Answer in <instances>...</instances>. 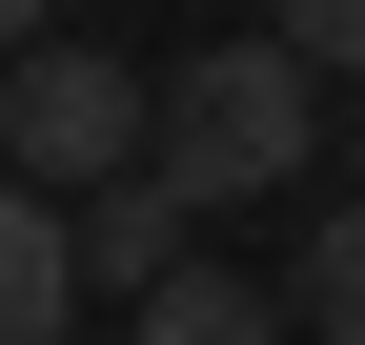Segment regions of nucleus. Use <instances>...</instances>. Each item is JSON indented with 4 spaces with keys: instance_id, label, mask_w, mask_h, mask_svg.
<instances>
[{
    "instance_id": "1",
    "label": "nucleus",
    "mask_w": 365,
    "mask_h": 345,
    "mask_svg": "<svg viewBox=\"0 0 365 345\" xmlns=\"http://www.w3.org/2000/svg\"><path fill=\"white\" fill-rule=\"evenodd\" d=\"M304 143H325V81H304L284 41L244 21V41H203V61L163 81V143H143V163H163L182 203H264V183H284Z\"/></svg>"
},
{
    "instance_id": "2",
    "label": "nucleus",
    "mask_w": 365,
    "mask_h": 345,
    "mask_svg": "<svg viewBox=\"0 0 365 345\" xmlns=\"http://www.w3.org/2000/svg\"><path fill=\"white\" fill-rule=\"evenodd\" d=\"M143 143H163V81H122L102 41H41V61H0V163H21L41 203L143 183Z\"/></svg>"
},
{
    "instance_id": "3",
    "label": "nucleus",
    "mask_w": 365,
    "mask_h": 345,
    "mask_svg": "<svg viewBox=\"0 0 365 345\" xmlns=\"http://www.w3.org/2000/svg\"><path fill=\"white\" fill-rule=\"evenodd\" d=\"M61 224H81V284H122V305H163V284H182V224H203V203H182L163 163H143V183H102V203H61Z\"/></svg>"
},
{
    "instance_id": "4",
    "label": "nucleus",
    "mask_w": 365,
    "mask_h": 345,
    "mask_svg": "<svg viewBox=\"0 0 365 345\" xmlns=\"http://www.w3.org/2000/svg\"><path fill=\"white\" fill-rule=\"evenodd\" d=\"M81 325V224L41 183H0V345H61Z\"/></svg>"
},
{
    "instance_id": "5",
    "label": "nucleus",
    "mask_w": 365,
    "mask_h": 345,
    "mask_svg": "<svg viewBox=\"0 0 365 345\" xmlns=\"http://www.w3.org/2000/svg\"><path fill=\"white\" fill-rule=\"evenodd\" d=\"M122 345H284V284H244V264H182L163 305H122Z\"/></svg>"
},
{
    "instance_id": "6",
    "label": "nucleus",
    "mask_w": 365,
    "mask_h": 345,
    "mask_svg": "<svg viewBox=\"0 0 365 345\" xmlns=\"http://www.w3.org/2000/svg\"><path fill=\"white\" fill-rule=\"evenodd\" d=\"M304 345H365V203H325V224H304Z\"/></svg>"
},
{
    "instance_id": "7",
    "label": "nucleus",
    "mask_w": 365,
    "mask_h": 345,
    "mask_svg": "<svg viewBox=\"0 0 365 345\" xmlns=\"http://www.w3.org/2000/svg\"><path fill=\"white\" fill-rule=\"evenodd\" d=\"M264 41H284L304 81H365V0H264Z\"/></svg>"
},
{
    "instance_id": "8",
    "label": "nucleus",
    "mask_w": 365,
    "mask_h": 345,
    "mask_svg": "<svg viewBox=\"0 0 365 345\" xmlns=\"http://www.w3.org/2000/svg\"><path fill=\"white\" fill-rule=\"evenodd\" d=\"M41 41H61V21H41V0H0V61H41Z\"/></svg>"
}]
</instances>
